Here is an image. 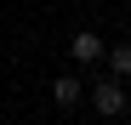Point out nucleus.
Segmentation results:
<instances>
[{
  "mask_svg": "<svg viewBox=\"0 0 131 125\" xmlns=\"http://www.w3.org/2000/svg\"><path fill=\"white\" fill-rule=\"evenodd\" d=\"M69 51H74V57H80V62H85V68H91V62H97V57H103V51H108V46H103V40H97V34H91V29H80V34H74V40H69Z\"/></svg>",
  "mask_w": 131,
  "mask_h": 125,
  "instance_id": "f03ea898",
  "label": "nucleus"
},
{
  "mask_svg": "<svg viewBox=\"0 0 131 125\" xmlns=\"http://www.w3.org/2000/svg\"><path fill=\"white\" fill-rule=\"evenodd\" d=\"M103 57H108V68H114V80H125V74H131V46H108Z\"/></svg>",
  "mask_w": 131,
  "mask_h": 125,
  "instance_id": "7ed1b4c3",
  "label": "nucleus"
},
{
  "mask_svg": "<svg viewBox=\"0 0 131 125\" xmlns=\"http://www.w3.org/2000/svg\"><path fill=\"white\" fill-rule=\"evenodd\" d=\"M51 97L63 102V108H69V102H80V80H74V74H63L57 85H51Z\"/></svg>",
  "mask_w": 131,
  "mask_h": 125,
  "instance_id": "20e7f679",
  "label": "nucleus"
},
{
  "mask_svg": "<svg viewBox=\"0 0 131 125\" xmlns=\"http://www.w3.org/2000/svg\"><path fill=\"white\" fill-rule=\"evenodd\" d=\"M91 108H97V114H108V119L125 108V91H120V80H103V85L91 91Z\"/></svg>",
  "mask_w": 131,
  "mask_h": 125,
  "instance_id": "f257e3e1",
  "label": "nucleus"
}]
</instances>
